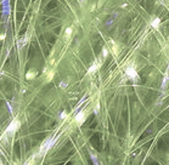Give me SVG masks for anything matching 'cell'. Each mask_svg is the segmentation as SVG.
Here are the masks:
<instances>
[{
	"label": "cell",
	"mask_w": 169,
	"mask_h": 165,
	"mask_svg": "<svg viewBox=\"0 0 169 165\" xmlns=\"http://www.w3.org/2000/svg\"><path fill=\"white\" fill-rule=\"evenodd\" d=\"M160 22H161V21H160V18H156V19L152 22V26H153L155 28H158V24H160Z\"/></svg>",
	"instance_id": "2"
},
{
	"label": "cell",
	"mask_w": 169,
	"mask_h": 165,
	"mask_svg": "<svg viewBox=\"0 0 169 165\" xmlns=\"http://www.w3.org/2000/svg\"><path fill=\"white\" fill-rule=\"evenodd\" d=\"M84 118H85V115H84V114H82V113H79V114H78V117H77V121H78L79 124H82V123L84 121Z\"/></svg>",
	"instance_id": "1"
},
{
	"label": "cell",
	"mask_w": 169,
	"mask_h": 165,
	"mask_svg": "<svg viewBox=\"0 0 169 165\" xmlns=\"http://www.w3.org/2000/svg\"><path fill=\"white\" fill-rule=\"evenodd\" d=\"M128 74H129V77H136V74H135V72L133 71V69H128Z\"/></svg>",
	"instance_id": "3"
}]
</instances>
